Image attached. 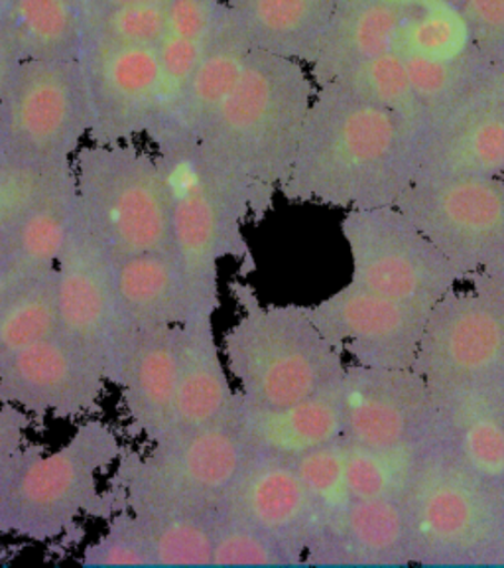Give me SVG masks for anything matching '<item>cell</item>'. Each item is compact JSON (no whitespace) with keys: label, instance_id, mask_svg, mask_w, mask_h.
<instances>
[{"label":"cell","instance_id":"15","mask_svg":"<svg viewBox=\"0 0 504 568\" xmlns=\"http://www.w3.org/2000/svg\"><path fill=\"white\" fill-rule=\"evenodd\" d=\"M106 385L97 355L63 332L0 362V403L34 418L91 417L101 407Z\"/></svg>","mask_w":504,"mask_h":568},{"label":"cell","instance_id":"28","mask_svg":"<svg viewBox=\"0 0 504 568\" xmlns=\"http://www.w3.org/2000/svg\"><path fill=\"white\" fill-rule=\"evenodd\" d=\"M75 215L73 170L28 210L0 240L14 265L32 275L53 268L70 235Z\"/></svg>","mask_w":504,"mask_h":568},{"label":"cell","instance_id":"48","mask_svg":"<svg viewBox=\"0 0 504 568\" xmlns=\"http://www.w3.org/2000/svg\"><path fill=\"white\" fill-rule=\"evenodd\" d=\"M501 178H503V182H504V169H503V172H501Z\"/></svg>","mask_w":504,"mask_h":568},{"label":"cell","instance_id":"40","mask_svg":"<svg viewBox=\"0 0 504 568\" xmlns=\"http://www.w3.org/2000/svg\"><path fill=\"white\" fill-rule=\"evenodd\" d=\"M32 423L34 417H30L22 408L0 403V478L28 443L27 435Z\"/></svg>","mask_w":504,"mask_h":568},{"label":"cell","instance_id":"22","mask_svg":"<svg viewBox=\"0 0 504 568\" xmlns=\"http://www.w3.org/2000/svg\"><path fill=\"white\" fill-rule=\"evenodd\" d=\"M240 430L253 453L292 462L301 454L343 438L341 383L310 399L280 408L250 405L235 395Z\"/></svg>","mask_w":504,"mask_h":568},{"label":"cell","instance_id":"20","mask_svg":"<svg viewBox=\"0 0 504 568\" xmlns=\"http://www.w3.org/2000/svg\"><path fill=\"white\" fill-rule=\"evenodd\" d=\"M213 316L197 312L179 324L176 400L166 436L186 435L212 425L235 399L237 389L230 382Z\"/></svg>","mask_w":504,"mask_h":568},{"label":"cell","instance_id":"8","mask_svg":"<svg viewBox=\"0 0 504 568\" xmlns=\"http://www.w3.org/2000/svg\"><path fill=\"white\" fill-rule=\"evenodd\" d=\"M434 405L504 395V271H483L435 302L416 355Z\"/></svg>","mask_w":504,"mask_h":568},{"label":"cell","instance_id":"9","mask_svg":"<svg viewBox=\"0 0 504 568\" xmlns=\"http://www.w3.org/2000/svg\"><path fill=\"white\" fill-rule=\"evenodd\" d=\"M404 506L418 565L487 567L503 515V488L467 470L442 438Z\"/></svg>","mask_w":504,"mask_h":568},{"label":"cell","instance_id":"44","mask_svg":"<svg viewBox=\"0 0 504 568\" xmlns=\"http://www.w3.org/2000/svg\"><path fill=\"white\" fill-rule=\"evenodd\" d=\"M113 7H131V4H154V7H168L172 0H109Z\"/></svg>","mask_w":504,"mask_h":568},{"label":"cell","instance_id":"5","mask_svg":"<svg viewBox=\"0 0 504 568\" xmlns=\"http://www.w3.org/2000/svg\"><path fill=\"white\" fill-rule=\"evenodd\" d=\"M160 172L168 194L172 243L186 273L197 312L222 306L219 265L235 258L253 265L245 225L265 220L257 197L215 166L192 139L160 144Z\"/></svg>","mask_w":504,"mask_h":568},{"label":"cell","instance_id":"33","mask_svg":"<svg viewBox=\"0 0 504 568\" xmlns=\"http://www.w3.org/2000/svg\"><path fill=\"white\" fill-rule=\"evenodd\" d=\"M292 464L316 507L318 535L323 525L351 504L346 484V443L341 438L337 443L319 446L316 450L294 458Z\"/></svg>","mask_w":504,"mask_h":568},{"label":"cell","instance_id":"49","mask_svg":"<svg viewBox=\"0 0 504 568\" xmlns=\"http://www.w3.org/2000/svg\"><path fill=\"white\" fill-rule=\"evenodd\" d=\"M503 271H504V268H503Z\"/></svg>","mask_w":504,"mask_h":568},{"label":"cell","instance_id":"3","mask_svg":"<svg viewBox=\"0 0 504 568\" xmlns=\"http://www.w3.org/2000/svg\"><path fill=\"white\" fill-rule=\"evenodd\" d=\"M123 450L115 426L93 417L53 450L24 444L0 478V535L45 545L70 537L85 517L106 521L119 509L101 476Z\"/></svg>","mask_w":504,"mask_h":568},{"label":"cell","instance_id":"35","mask_svg":"<svg viewBox=\"0 0 504 568\" xmlns=\"http://www.w3.org/2000/svg\"><path fill=\"white\" fill-rule=\"evenodd\" d=\"M282 547L250 525L215 515L213 567H290Z\"/></svg>","mask_w":504,"mask_h":568},{"label":"cell","instance_id":"6","mask_svg":"<svg viewBox=\"0 0 504 568\" xmlns=\"http://www.w3.org/2000/svg\"><path fill=\"white\" fill-rule=\"evenodd\" d=\"M250 456L233 399L199 430L166 436L144 453L124 446L106 489L116 509L134 514H217Z\"/></svg>","mask_w":504,"mask_h":568},{"label":"cell","instance_id":"16","mask_svg":"<svg viewBox=\"0 0 504 568\" xmlns=\"http://www.w3.org/2000/svg\"><path fill=\"white\" fill-rule=\"evenodd\" d=\"M341 407L347 443L397 448L440 436L434 399L416 367L377 369L347 364Z\"/></svg>","mask_w":504,"mask_h":568},{"label":"cell","instance_id":"39","mask_svg":"<svg viewBox=\"0 0 504 568\" xmlns=\"http://www.w3.org/2000/svg\"><path fill=\"white\" fill-rule=\"evenodd\" d=\"M461 12L479 52L491 63L504 60V0H470Z\"/></svg>","mask_w":504,"mask_h":568},{"label":"cell","instance_id":"11","mask_svg":"<svg viewBox=\"0 0 504 568\" xmlns=\"http://www.w3.org/2000/svg\"><path fill=\"white\" fill-rule=\"evenodd\" d=\"M394 205L467 278L503 271V178H414Z\"/></svg>","mask_w":504,"mask_h":568},{"label":"cell","instance_id":"36","mask_svg":"<svg viewBox=\"0 0 504 568\" xmlns=\"http://www.w3.org/2000/svg\"><path fill=\"white\" fill-rule=\"evenodd\" d=\"M70 174V164L62 169L40 170L0 159V240L42 195Z\"/></svg>","mask_w":504,"mask_h":568},{"label":"cell","instance_id":"45","mask_svg":"<svg viewBox=\"0 0 504 568\" xmlns=\"http://www.w3.org/2000/svg\"><path fill=\"white\" fill-rule=\"evenodd\" d=\"M448 2H450V4H453V7H457V9H463V7H465V4H467V2H470V0H448Z\"/></svg>","mask_w":504,"mask_h":568},{"label":"cell","instance_id":"30","mask_svg":"<svg viewBox=\"0 0 504 568\" xmlns=\"http://www.w3.org/2000/svg\"><path fill=\"white\" fill-rule=\"evenodd\" d=\"M60 332L55 266L30 276L0 304V362Z\"/></svg>","mask_w":504,"mask_h":568},{"label":"cell","instance_id":"41","mask_svg":"<svg viewBox=\"0 0 504 568\" xmlns=\"http://www.w3.org/2000/svg\"><path fill=\"white\" fill-rule=\"evenodd\" d=\"M40 275V273H38ZM32 273H28L24 268L14 265L7 255H0V304L9 298L10 293L30 278Z\"/></svg>","mask_w":504,"mask_h":568},{"label":"cell","instance_id":"17","mask_svg":"<svg viewBox=\"0 0 504 568\" xmlns=\"http://www.w3.org/2000/svg\"><path fill=\"white\" fill-rule=\"evenodd\" d=\"M217 514L272 537L292 565H304L318 515L290 460L253 453Z\"/></svg>","mask_w":504,"mask_h":568},{"label":"cell","instance_id":"24","mask_svg":"<svg viewBox=\"0 0 504 568\" xmlns=\"http://www.w3.org/2000/svg\"><path fill=\"white\" fill-rule=\"evenodd\" d=\"M250 48L253 42L247 32L223 2L215 18L212 34L207 38L204 55L187 83L186 93L179 101L176 113L172 116L166 131L154 139L156 146L166 142L194 139L195 134L199 133V129L213 115V111L222 105L223 99L235 88Z\"/></svg>","mask_w":504,"mask_h":568},{"label":"cell","instance_id":"34","mask_svg":"<svg viewBox=\"0 0 504 568\" xmlns=\"http://www.w3.org/2000/svg\"><path fill=\"white\" fill-rule=\"evenodd\" d=\"M81 565L89 568L154 567L151 542L141 517L131 509H119L111 515L105 532L83 549Z\"/></svg>","mask_w":504,"mask_h":568},{"label":"cell","instance_id":"19","mask_svg":"<svg viewBox=\"0 0 504 568\" xmlns=\"http://www.w3.org/2000/svg\"><path fill=\"white\" fill-rule=\"evenodd\" d=\"M306 565L408 567L418 565L412 525L400 499H351L319 529Z\"/></svg>","mask_w":504,"mask_h":568},{"label":"cell","instance_id":"21","mask_svg":"<svg viewBox=\"0 0 504 568\" xmlns=\"http://www.w3.org/2000/svg\"><path fill=\"white\" fill-rule=\"evenodd\" d=\"M179 326L138 332L124 359L116 387L123 393L128 430L144 443H158L168 433L177 387Z\"/></svg>","mask_w":504,"mask_h":568},{"label":"cell","instance_id":"43","mask_svg":"<svg viewBox=\"0 0 504 568\" xmlns=\"http://www.w3.org/2000/svg\"><path fill=\"white\" fill-rule=\"evenodd\" d=\"M487 567H504V507L503 515H501V524H498V529H496L493 550L488 555Z\"/></svg>","mask_w":504,"mask_h":568},{"label":"cell","instance_id":"7","mask_svg":"<svg viewBox=\"0 0 504 568\" xmlns=\"http://www.w3.org/2000/svg\"><path fill=\"white\" fill-rule=\"evenodd\" d=\"M73 187L80 222L113 261L174 251L156 156L124 142H95L78 151Z\"/></svg>","mask_w":504,"mask_h":568},{"label":"cell","instance_id":"47","mask_svg":"<svg viewBox=\"0 0 504 568\" xmlns=\"http://www.w3.org/2000/svg\"><path fill=\"white\" fill-rule=\"evenodd\" d=\"M501 488H503V491H504V478H503V481H501Z\"/></svg>","mask_w":504,"mask_h":568},{"label":"cell","instance_id":"4","mask_svg":"<svg viewBox=\"0 0 504 568\" xmlns=\"http://www.w3.org/2000/svg\"><path fill=\"white\" fill-rule=\"evenodd\" d=\"M230 294L239 318L225 329L222 352L240 397L280 408L333 389L346 377V355L331 346L301 304H266L245 281Z\"/></svg>","mask_w":504,"mask_h":568},{"label":"cell","instance_id":"14","mask_svg":"<svg viewBox=\"0 0 504 568\" xmlns=\"http://www.w3.org/2000/svg\"><path fill=\"white\" fill-rule=\"evenodd\" d=\"M432 308L392 301L349 283L306 312L347 364L377 369L414 367Z\"/></svg>","mask_w":504,"mask_h":568},{"label":"cell","instance_id":"46","mask_svg":"<svg viewBox=\"0 0 504 568\" xmlns=\"http://www.w3.org/2000/svg\"><path fill=\"white\" fill-rule=\"evenodd\" d=\"M0 255H4V251H2V245H0Z\"/></svg>","mask_w":504,"mask_h":568},{"label":"cell","instance_id":"12","mask_svg":"<svg viewBox=\"0 0 504 568\" xmlns=\"http://www.w3.org/2000/svg\"><path fill=\"white\" fill-rule=\"evenodd\" d=\"M91 126L89 89L62 68L35 65L12 81L0 109V159L62 169Z\"/></svg>","mask_w":504,"mask_h":568},{"label":"cell","instance_id":"18","mask_svg":"<svg viewBox=\"0 0 504 568\" xmlns=\"http://www.w3.org/2000/svg\"><path fill=\"white\" fill-rule=\"evenodd\" d=\"M504 169V111L485 83L435 116L418 141L416 176H501Z\"/></svg>","mask_w":504,"mask_h":568},{"label":"cell","instance_id":"23","mask_svg":"<svg viewBox=\"0 0 504 568\" xmlns=\"http://www.w3.org/2000/svg\"><path fill=\"white\" fill-rule=\"evenodd\" d=\"M115 288L133 334L179 326L197 314L186 273L174 251H152L115 261Z\"/></svg>","mask_w":504,"mask_h":568},{"label":"cell","instance_id":"10","mask_svg":"<svg viewBox=\"0 0 504 568\" xmlns=\"http://www.w3.org/2000/svg\"><path fill=\"white\" fill-rule=\"evenodd\" d=\"M341 235L351 257V283L392 301L432 308L467 281L397 205L349 210Z\"/></svg>","mask_w":504,"mask_h":568},{"label":"cell","instance_id":"25","mask_svg":"<svg viewBox=\"0 0 504 568\" xmlns=\"http://www.w3.org/2000/svg\"><path fill=\"white\" fill-rule=\"evenodd\" d=\"M408 7L410 0H337L318 58L308 65L316 85L337 80L377 55L394 52Z\"/></svg>","mask_w":504,"mask_h":568},{"label":"cell","instance_id":"1","mask_svg":"<svg viewBox=\"0 0 504 568\" xmlns=\"http://www.w3.org/2000/svg\"><path fill=\"white\" fill-rule=\"evenodd\" d=\"M418 136L337 83L316 85L292 170L280 195L333 210L394 205L416 176Z\"/></svg>","mask_w":504,"mask_h":568},{"label":"cell","instance_id":"13","mask_svg":"<svg viewBox=\"0 0 504 568\" xmlns=\"http://www.w3.org/2000/svg\"><path fill=\"white\" fill-rule=\"evenodd\" d=\"M60 332L97 355L111 385L123 373L124 359L136 334L119 306L115 261L85 230L78 213L55 263Z\"/></svg>","mask_w":504,"mask_h":568},{"label":"cell","instance_id":"38","mask_svg":"<svg viewBox=\"0 0 504 568\" xmlns=\"http://www.w3.org/2000/svg\"><path fill=\"white\" fill-rule=\"evenodd\" d=\"M17 18L40 44H58L70 34L71 12L65 0H17Z\"/></svg>","mask_w":504,"mask_h":568},{"label":"cell","instance_id":"2","mask_svg":"<svg viewBox=\"0 0 504 568\" xmlns=\"http://www.w3.org/2000/svg\"><path fill=\"white\" fill-rule=\"evenodd\" d=\"M313 95L306 63L253 45L235 88L192 141L245 184L266 215L292 170Z\"/></svg>","mask_w":504,"mask_h":568},{"label":"cell","instance_id":"32","mask_svg":"<svg viewBox=\"0 0 504 568\" xmlns=\"http://www.w3.org/2000/svg\"><path fill=\"white\" fill-rule=\"evenodd\" d=\"M136 515L146 529L154 567H213L217 514Z\"/></svg>","mask_w":504,"mask_h":568},{"label":"cell","instance_id":"26","mask_svg":"<svg viewBox=\"0 0 504 568\" xmlns=\"http://www.w3.org/2000/svg\"><path fill=\"white\" fill-rule=\"evenodd\" d=\"M255 48L310 65L337 0H223Z\"/></svg>","mask_w":504,"mask_h":568},{"label":"cell","instance_id":"37","mask_svg":"<svg viewBox=\"0 0 504 568\" xmlns=\"http://www.w3.org/2000/svg\"><path fill=\"white\" fill-rule=\"evenodd\" d=\"M111 34L123 44L156 45L166 34V7L131 4L115 7L109 18Z\"/></svg>","mask_w":504,"mask_h":568},{"label":"cell","instance_id":"31","mask_svg":"<svg viewBox=\"0 0 504 568\" xmlns=\"http://www.w3.org/2000/svg\"><path fill=\"white\" fill-rule=\"evenodd\" d=\"M329 83H337L374 105L389 109L390 113L399 116L420 141L425 129L424 111L418 103L407 70L397 52L382 53L359 63Z\"/></svg>","mask_w":504,"mask_h":568},{"label":"cell","instance_id":"27","mask_svg":"<svg viewBox=\"0 0 504 568\" xmlns=\"http://www.w3.org/2000/svg\"><path fill=\"white\" fill-rule=\"evenodd\" d=\"M438 410L442 443L457 460L488 484L501 486L504 478V395H463Z\"/></svg>","mask_w":504,"mask_h":568},{"label":"cell","instance_id":"29","mask_svg":"<svg viewBox=\"0 0 504 568\" xmlns=\"http://www.w3.org/2000/svg\"><path fill=\"white\" fill-rule=\"evenodd\" d=\"M346 443V484L351 499L404 501L432 458L440 436L397 448H367Z\"/></svg>","mask_w":504,"mask_h":568},{"label":"cell","instance_id":"42","mask_svg":"<svg viewBox=\"0 0 504 568\" xmlns=\"http://www.w3.org/2000/svg\"><path fill=\"white\" fill-rule=\"evenodd\" d=\"M485 89H487L488 95L495 99L496 103L504 111V60L488 65Z\"/></svg>","mask_w":504,"mask_h":568}]
</instances>
